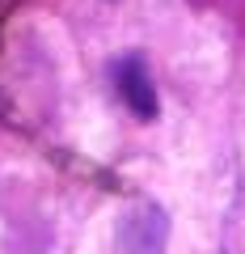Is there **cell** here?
I'll list each match as a JSON object with an SVG mask.
<instances>
[{"instance_id":"cell-1","label":"cell","mask_w":245,"mask_h":254,"mask_svg":"<svg viewBox=\"0 0 245 254\" xmlns=\"http://www.w3.org/2000/svg\"><path fill=\"white\" fill-rule=\"evenodd\" d=\"M165 233H169L165 216L152 203H144V208L127 212L123 225H118V254H161L165 250Z\"/></svg>"},{"instance_id":"cell-2","label":"cell","mask_w":245,"mask_h":254,"mask_svg":"<svg viewBox=\"0 0 245 254\" xmlns=\"http://www.w3.org/2000/svg\"><path fill=\"white\" fill-rule=\"evenodd\" d=\"M114 81H118L123 102H127L140 119H156V89H152V76H148L144 60H123L114 68Z\"/></svg>"}]
</instances>
